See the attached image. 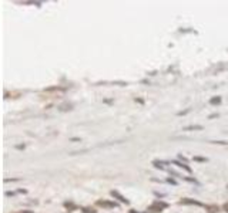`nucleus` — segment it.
Segmentation results:
<instances>
[{
    "instance_id": "obj_1",
    "label": "nucleus",
    "mask_w": 228,
    "mask_h": 213,
    "mask_svg": "<svg viewBox=\"0 0 228 213\" xmlns=\"http://www.w3.org/2000/svg\"><path fill=\"white\" fill-rule=\"evenodd\" d=\"M97 205L106 206V208H117V206H118L115 202H107V200H98V202H97Z\"/></svg>"
},
{
    "instance_id": "obj_2",
    "label": "nucleus",
    "mask_w": 228,
    "mask_h": 213,
    "mask_svg": "<svg viewBox=\"0 0 228 213\" xmlns=\"http://www.w3.org/2000/svg\"><path fill=\"white\" fill-rule=\"evenodd\" d=\"M180 203H181V205L184 203V205H195V206H200V208H204V205H202V203L197 202V200H191V199H182Z\"/></svg>"
},
{
    "instance_id": "obj_3",
    "label": "nucleus",
    "mask_w": 228,
    "mask_h": 213,
    "mask_svg": "<svg viewBox=\"0 0 228 213\" xmlns=\"http://www.w3.org/2000/svg\"><path fill=\"white\" fill-rule=\"evenodd\" d=\"M111 195H113L114 197H117V199L120 200L121 203H126V205H128V200H127V199H126V197H124V196H121V195L118 193V192H114V190H113V192H111Z\"/></svg>"
},
{
    "instance_id": "obj_4",
    "label": "nucleus",
    "mask_w": 228,
    "mask_h": 213,
    "mask_svg": "<svg viewBox=\"0 0 228 213\" xmlns=\"http://www.w3.org/2000/svg\"><path fill=\"white\" fill-rule=\"evenodd\" d=\"M172 165H177L178 168H182V169H185V170H187L188 173L191 172V168H190V166H187V165H185V163H182V162H178V161H172Z\"/></svg>"
},
{
    "instance_id": "obj_5",
    "label": "nucleus",
    "mask_w": 228,
    "mask_h": 213,
    "mask_svg": "<svg viewBox=\"0 0 228 213\" xmlns=\"http://www.w3.org/2000/svg\"><path fill=\"white\" fill-rule=\"evenodd\" d=\"M202 127L201 125H190V127H185L182 131H201Z\"/></svg>"
},
{
    "instance_id": "obj_6",
    "label": "nucleus",
    "mask_w": 228,
    "mask_h": 213,
    "mask_svg": "<svg viewBox=\"0 0 228 213\" xmlns=\"http://www.w3.org/2000/svg\"><path fill=\"white\" fill-rule=\"evenodd\" d=\"M220 102H221V98H220V97H217V98H211V99H209V104H212V105H214V104H220Z\"/></svg>"
},
{
    "instance_id": "obj_7",
    "label": "nucleus",
    "mask_w": 228,
    "mask_h": 213,
    "mask_svg": "<svg viewBox=\"0 0 228 213\" xmlns=\"http://www.w3.org/2000/svg\"><path fill=\"white\" fill-rule=\"evenodd\" d=\"M182 179L184 181H187V182H191V183H195V185H198V182L195 181L194 178H187V176H182Z\"/></svg>"
},
{
    "instance_id": "obj_8",
    "label": "nucleus",
    "mask_w": 228,
    "mask_h": 213,
    "mask_svg": "<svg viewBox=\"0 0 228 213\" xmlns=\"http://www.w3.org/2000/svg\"><path fill=\"white\" fill-rule=\"evenodd\" d=\"M194 161H197V162H207V158H201V156H194Z\"/></svg>"
},
{
    "instance_id": "obj_9",
    "label": "nucleus",
    "mask_w": 228,
    "mask_h": 213,
    "mask_svg": "<svg viewBox=\"0 0 228 213\" xmlns=\"http://www.w3.org/2000/svg\"><path fill=\"white\" fill-rule=\"evenodd\" d=\"M212 144H220V145H227L228 142H225V141H214Z\"/></svg>"
},
{
    "instance_id": "obj_10",
    "label": "nucleus",
    "mask_w": 228,
    "mask_h": 213,
    "mask_svg": "<svg viewBox=\"0 0 228 213\" xmlns=\"http://www.w3.org/2000/svg\"><path fill=\"white\" fill-rule=\"evenodd\" d=\"M167 182H170V183H172V185H177V182H175V181H172V179H168Z\"/></svg>"
},
{
    "instance_id": "obj_11",
    "label": "nucleus",
    "mask_w": 228,
    "mask_h": 213,
    "mask_svg": "<svg viewBox=\"0 0 228 213\" xmlns=\"http://www.w3.org/2000/svg\"><path fill=\"white\" fill-rule=\"evenodd\" d=\"M215 117H218V114H211V115H209V119H211V118H215Z\"/></svg>"
},
{
    "instance_id": "obj_12",
    "label": "nucleus",
    "mask_w": 228,
    "mask_h": 213,
    "mask_svg": "<svg viewBox=\"0 0 228 213\" xmlns=\"http://www.w3.org/2000/svg\"><path fill=\"white\" fill-rule=\"evenodd\" d=\"M22 213H33V212H26V210H23Z\"/></svg>"
},
{
    "instance_id": "obj_13",
    "label": "nucleus",
    "mask_w": 228,
    "mask_h": 213,
    "mask_svg": "<svg viewBox=\"0 0 228 213\" xmlns=\"http://www.w3.org/2000/svg\"><path fill=\"white\" fill-rule=\"evenodd\" d=\"M131 213H137V212H134V210H131Z\"/></svg>"
}]
</instances>
